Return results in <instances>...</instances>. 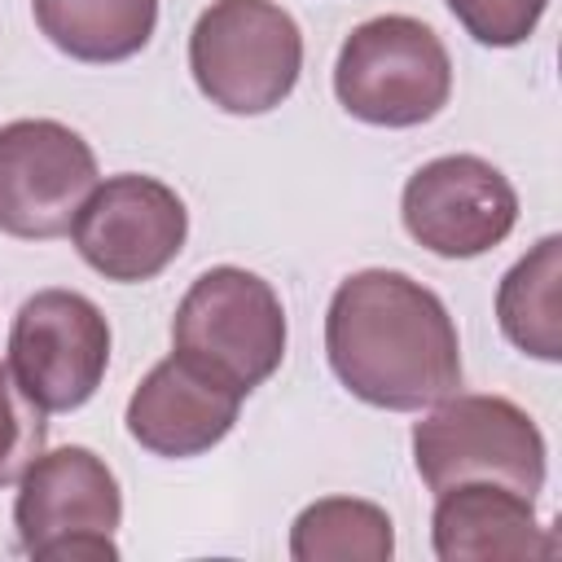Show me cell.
Listing matches in <instances>:
<instances>
[{
  "label": "cell",
  "mask_w": 562,
  "mask_h": 562,
  "mask_svg": "<svg viewBox=\"0 0 562 562\" xmlns=\"http://www.w3.org/2000/svg\"><path fill=\"white\" fill-rule=\"evenodd\" d=\"M334 378L364 404L413 413L461 391V338L443 299L395 268L351 272L325 312Z\"/></svg>",
  "instance_id": "cell-1"
},
{
  "label": "cell",
  "mask_w": 562,
  "mask_h": 562,
  "mask_svg": "<svg viewBox=\"0 0 562 562\" xmlns=\"http://www.w3.org/2000/svg\"><path fill=\"white\" fill-rule=\"evenodd\" d=\"M189 70L224 114H268L299 83L303 31L277 0H211L189 31Z\"/></svg>",
  "instance_id": "cell-2"
},
{
  "label": "cell",
  "mask_w": 562,
  "mask_h": 562,
  "mask_svg": "<svg viewBox=\"0 0 562 562\" xmlns=\"http://www.w3.org/2000/svg\"><path fill=\"white\" fill-rule=\"evenodd\" d=\"M338 105L373 127L430 123L452 97V57L443 40L408 13L360 22L334 61Z\"/></svg>",
  "instance_id": "cell-3"
},
{
  "label": "cell",
  "mask_w": 562,
  "mask_h": 562,
  "mask_svg": "<svg viewBox=\"0 0 562 562\" xmlns=\"http://www.w3.org/2000/svg\"><path fill=\"white\" fill-rule=\"evenodd\" d=\"M171 351L250 395L285 360V307L259 272L206 268L171 316Z\"/></svg>",
  "instance_id": "cell-4"
},
{
  "label": "cell",
  "mask_w": 562,
  "mask_h": 562,
  "mask_svg": "<svg viewBox=\"0 0 562 562\" xmlns=\"http://www.w3.org/2000/svg\"><path fill=\"white\" fill-rule=\"evenodd\" d=\"M413 461L430 492L501 483L536 501L544 487V435L505 395H448L413 426Z\"/></svg>",
  "instance_id": "cell-5"
},
{
  "label": "cell",
  "mask_w": 562,
  "mask_h": 562,
  "mask_svg": "<svg viewBox=\"0 0 562 562\" xmlns=\"http://www.w3.org/2000/svg\"><path fill=\"white\" fill-rule=\"evenodd\" d=\"M123 522V492L114 470L83 443L40 452L13 501V527L26 558L40 562H110Z\"/></svg>",
  "instance_id": "cell-6"
},
{
  "label": "cell",
  "mask_w": 562,
  "mask_h": 562,
  "mask_svg": "<svg viewBox=\"0 0 562 562\" xmlns=\"http://www.w3.org/2000/svg\"><path fill=\"white\" fill-rule=\"evenodd\" d=\"M9 373L44 413L88 404L110 364V321L79 290H35L9 325Z\"/></svg>",
  "instance_id": "cell-7"
},
{
  "label": "cell",
  "mask_w": 562,
  "mask_h": 562,
  "mask_svg": "<svg viewBox=\"0 0 562 562\" xmlns=\"http://www.w3.org/2000/svg\"><path fill=\"white\" fill-rule=\"evenodd\" d=\"M97 189L92 145L57 119H13L0 127V233L48 241L70 233Z\"/></svg>",
  "instance_id": "cell-8"
},
{
  "label": "cell",
  "mask_w": 562,
  "mask_h": 562,
  "mask_svg": "<svg viewBox=\"0 0 562 562\" xmlns=\"http://www.w3.org/2000/svg\"><path fill=\"white\" fill-rule=\"evenodd\" d=\"M70 237L79 259L105 281H154L184 250L189 211L171 184L123 171L83 198Z\"/></svg>",
  "instance_id": "cell-9"
},
{
  "label": "cell",
  "mask_w": 562,
  "mask_h": 562,
  "mask_svg": "<svg viewBox=\"0 0 562 562\" xmlns=\"http://www.w3.org/2000/svg\"><path fill=\"white\" fill-rule=\"evenodd\" d=\"M404 228L439 259H474L501 246L518 224V193L479 154H443L422 162L400 198Z\"/></svg>",
  "instance_id": "cell-10"
},
{
  "label": "cell",
  "mask_w": 562,
  "mask_h": 562,
  "mask_svg": "<svg viewBox=\"0 0 562 562\" xmlns=\"http://www.w3.org/2000/svg\"><path fill=\"white\" fill-rule=\"evenodd\" d=\"M241 400V391L171 351L140 378L123 422L127 435L154 457H198L233 430Z\"/></svg>",
  "instance_id": "cell-11"
},
{
  "label": "cell",
  "mask_w": 562,
  "mask_h": 562,
  "mask_svg": "<svg viewBox=\"0 0 562 562\" xmlns=\"http://www.w3.org/2000/svg\"><path fill=\"white\" fill-rule=\"evenodd\" d=\"M430 540L439 562L558 558V536L536 518L531 496L501 483H457L435 492Z\"/></svg>",
  "instance_id": "cell-12"
},
{
  "label": "cell",
  "mask_w": 562,
  "mask_h": 562,
  "mask_svg": "<svg viewBox=\"0 0 562 562\" xmlns=\"http://www.w3.org/2000/svg\"><path fill=\"white\" fill-rule=\"evenodd\" d=\"M35 26L75 61H123L158 26V0H31Z\"/></svg>",
  "instance_id": "cell-13"
},
{
  "label": "cell",
  "mask_w": 562,
  "mask_h": 562,
  "mask_svg": "<svg viewBox=\"0 0 562 562\" xmlns=\"http://www.w3.org/2000/svg\"><path fill=\"white\" fill-rule=\"evenodd\" d=\"M496 321L501 334L536 356V360H562V237H540L505 277L496 290Z\"/></svg>",
  "instance_id": "cell-14"
},
{
  "label": "cell",
  "mask_w": 562,
  "mask_h": 562,
  "mask_svg": "<svg viewBox=\"0 0 562 562\" xmlns=\"http://www.w3.org/2000/svg\"><path fill=\"white\" fill-rule=\"evenodd\" d=\"M395 553V531L382 505L360 496L312 501L290 527L294 562H386Z\"/></svg>",
  "instance_id": "cell-15"
},
{
  "label": "cell",
  "mask_w": 562,
  "mask_h": 562,
  "mask_svg": "<svg viewBox=\"0 0 562 562\" xmlns=\"http://www.w3.org/2000/svg\"><path fill=\"white\" fill-rule=\"evenodd\" d=\"M44 408L22 395L9 364H0V487L18 483L22 470L44 452Z\"/></svg>",
  "instance_id": "cell-16"
},
{
  "label": "cell",
  "mask_w": 562,
  "mask_h": 562,
  "mask_svg": "<svg viewBox=\"0 0 562 562\" xmlns=\"http://www.w3.org/2000/svg\"><path fill=\"white\" fill-rule=\"evenodd\" d=\"M452 18L487 48H514L522 44L536 22L544 18L549 0H443Z\"/></svg>",
  "instance_id": "cell-17"
}]
</instances>
